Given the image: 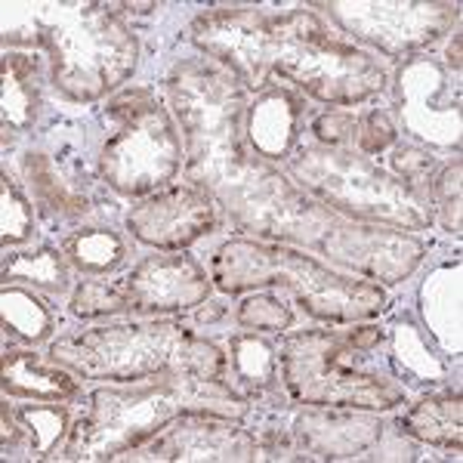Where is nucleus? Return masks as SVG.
<instances>
[{"label":"nucleus","instance_id":"f257e3e1","mask_svg":"<svg viewBox=\"0 0 463 463\" xmlns=\"http://www.w3.org/2000/svg\"><path fill=\"white\" fill-rule=\"evenodd\" d=\"M167 99L183 127L189 183L220 201L241 229L316 248L334 213L263 161H250L248 87L213 59H189L170 71Z\"/></svg>","mask_w":463,"mask_h":463},{"label":"nucleus","instance_id":"f03ea898","mask_svg":"<svg viewBox=\"0 0 463 463\" xmlns=\"http://www.w3.org/2000/svg\"><path fill=\"white\" fill-rule=\"evenodd\" d=\"M192 41L250 90L288 84L327 106H355L386 87L377 59L331 37L325 22L306 10L222 6L192 25Z\"/></svg>","mask_w":463,"mask_h":463},{"label":"nucleus","instance_id":"7ed1b4c3","mask_svg":"<svg viewBox=\"0 0 463 463\" xmlns=\"http://www.w3.org/2000/svg\"><path fill=\"white\" fill-rule=\"evenodd\" d=\"M47 358L80 380H111L121 386L176 377L229 383V358L207 337L174 318L65 334L50 343Z\"/></svg>","mask_w":463,"mask_h":463},{"label":"nucleus","instance_id":"20e7f679","mask_svg":"<svg viewBox=\"0 0 463 463\" xmlns=\"http://www.w3.org/2000/svg\"><path fill=\"white\" fill-rule=\"evenodd\" d=\"M189 411L244 417L248 399L222 380H148L133 390H96L69 432L62 454L69 460H124L170 420Z\"/></svg>","mask_w":463,"mask_h":463},{"label":"nucleus","instance_id":"39448f33","mask_svg":"<svg viewBox=\"0 0 463 463\" xmlns=\"http://www.w3.org/2000/svg\"><path fill=\"white\" fill-rule=\"evenodd\" d=\"M211 281L226 294H244L253 288H281L321 321H368L386 309V294L374 281H355L331 266L288 248L285 241H226L213 257Z\"/></svg>","mask_w":463,"mask_h":463},{"label":"nucleus","instance_id":"423d86ee","mask_svg":"<svg viewBox=\"0 0 463 463\" xmlns=\"http://www.w3.org/2000/svg\"><path fill=\"white\" fill-rule=\"evenodd\" d=\"M371 349L353 343L346 331L316 327L281 337L279 374L288 395L300 405L392 411L408 392L390 371L371 368Z\"/></svg>","mask_w":463,"mask_h":463},{"label":"nucleus","instance_id":"0eeeda50","mask_svg":"<svg viewBox=\"0 0 463 463\" xmlns=\"http://www.w3.org/2000/svg\"><path fill=\"white\" fill-rule=\"evenodd\" d=\"M37 34L53 56V84L74 102H90L121 87L137 69V37L99 4L32 6Z\"/></svg>","mask_w":463,"mask_h":463},{"label":"nucleus","instance_id":"6e6552de","mask_svg":"<svg viewBox=\"0 0 463 463\" xmlns=\"http://www.w3.org/2000/svg\"><path fill=\"white\" fill-rule=\"evenodd\" d=\"M288 170L306 195L318 198L327 211L334 207L355 220H386L408 229H427L432 222V211L417 189L380 170L362 152L309 146L297 158H288Z\"/></svg>","mask_w":463,"mask_h":463},{"label":"nucleus","instance_id":"1a4fd4ad","mask_svg":"<svg viewBox=\"0 0 463 463\" xmlns=\"http://www.w3.org/2000/svg\"><path fill=\"white\" fill-rule=\"evenodd\" d=\"M111 133L102 146V176L127 198L167 185L183 164V143L167 109L148 87H133L109 102Z\"/></svg>","mask_w":463,"mask_h":463},{"label":"nucleus","instance_id":"9d476101","mask_svg":"<svg viewBox=\"0 0 463 463\" xmlns=\"http://www.w3.org/2000/svg\"><path fill=\"white\" fill-rule=\"evenodd\" d=\"M331 19L358 41L380 47L386 56H405L439 41L458 22L451 4H325Z\"/></svg>","mask_w":463,"mask_h":463},{"label":"nucleus","instance_id":"9b49d317","mask_svg":"<svg viewBox=\"0 0 463 463\" xmlns=\"http://www.w3.org/2000/svg\"><path fill=\"white\" fill-rule=\"evenodd\" d=\"M316 248L368 281H386V285L405 281L427 253V244L405 232L337 220L325 229Z\"/></svg>","mask_w":463,"mask_h":463},{"label":"nucleus","instance_id":"f8f14e48","mask_svg":"<svg viewBox=\"0 0 463 463\" xmlns=\"http://www.w3.org/2000/svg\"><path fill=\"white\" fill-rule=\"evenodd\" d=\"M260 442L238 420L216 411H189L133 448L124 460H257Z\"/></svg>","mask_w":463,"mask_h":463},{"label":"nucleus","instance_id":"ddd939ff","mask_svg":"<svg viewBox=\"0 0 463 463\" xmlns=\"http://www.w3.org/2000/svg\"><path fill=\"white\" fill-rule=\"evenodd\" d=\"M216 226L213 198L204 189L185 183L170 185L158 195L139 201L127 213V229L133 232L137 241L158 250H183L192 241L211 235Z\"/></svg>","mask_w":463,"mask_h":463},{"label":"nucleus","instance_id":"4468645a","mask_svg":"<svg viewBox=\"0 0 463 463\" xmlns=\"http://www.w3.org/2000/svg\"><path fill=\"white\" fill-rule=\"evenodd\" d=\"M399 109L411 137L445 148L460 143V102L436 59H414L399 71Z\"/></svg>","mask_w":463,"mask_h":463},{"label":"nucleus","instance_id":"2eb2a0df","mask_svg":"<svg viewBox=\"0 0 463 463\" xmlns=\"http://www.w3.org/2000/svg\"><path fill=\"white\" fill-rule=\"evenodd\" d=\"M121 285L127 290L133 312H179L195 309L211 294V279L195 260L176 253V257H148L124 275Z\"/></svg>","mask_w":463,"mask_h":463},{"label":"nucleus","instance_id":"dca6fc26","mask_svg":"<svg viewBox=\"0 0 463 463\" xmlns=\"http://www.w3.org/2000/svg\"><path fill=\"white\" fill-rule=\"evenodd\" d=\"M383 436V423L368 414H343V408H316L306 405V411L297 417L285 432L288 448H306L318 458H353L364 451ZM294 458V454H290Z\"/></svg>","mask_w":463,"mask_h":463},{"label":"nucleus","instance_id":"f3484780","mask_svg":"<svg viewBox=\"0 0 463 463\" xmlns=\"http://www.w3.org/2000/svg\"><path fill=\"white\" fill-rule=\"evenodd\" d=\"M306 102L288 84H263L248 102V143L266 161H288Z\"/></svg>","mask_w":463,"mask_h":463},{"label":"nucleus","instance_id":"a211bd4d","mask_svg":"<svg viewBox=\"0 0 463 463\" xmlns=\"http://www.w3.org/2000/svg\"><path fill=\"white\" fill-rule=\"evenodd\" d=\"M78 380L56 362H41L34 353L6 349L4 353V392L34 402H65L78 395Z\"/></svg>","mask_w":463,"mask_h":463},{"label":"nucleus","instance_id":"6ab92c4d","mask_svg":"<svg viewBox=\"0 0 463 463\" xmlns=\"http://www.w3.org/2000/svg\"><path fill=\"white\" fill-rule=\"evenodd\" d=\"M463 408L460 395H430V399L417 402L414 408L405 411V417L399 420V427L405 436L417 439L427 445H445V448H460L463 436Z\"/></svg>","mask_w":463,"mask_h":463},{"label":"nucleus","instance_id":"aec40b11","mask_svg":"<svg viewBox=\"0 0 463 463\" xmlns=\"http://www.w3.org/2000/svg\"><path fill=\"white\" fill-rule=\"evenodd\" d=\"M423 316L432 337L460 353V269L458 263L432 272L423 288Z\"/></svg>","mask_w":463,"mask_h":463},{"label":"nucleus","instance_id":"412c9836","mask_svg":"<svg viewBox=\"0 0 463 463\" xmlns=\"http://www.w3.org/2000/svg\"><path fill=\"white\" fill-rule=\"evenodd\" d=\"M229 377L238 392H272L279 383V355L257 334H235L229 340Z\"/></svg>","mask_w":463,"mask_h":463},{"label":"nucleus","instance_id":"4be33fe9","mask_svg":"<svg viewBox=\"0 0 463 463\" xmlns=\"http://www.w3.org/2000/svg\"><path fill=\"white\" fill-rule=\"evenodd\" d=\"M37 62L32 56L6 53L4 56V127L25 130L34 121L37 106Z\"/></svg>","mask_w":463,"mask_h":463},{"label":"nucleus","instance_id":"5701e85b","mask_svg":"<svg viewBox=\"0 0 463 463\" xmlns=\"http://www.w3.org/2000/svg\"><path fill=\"white\" fill-rule=\"evenodd\" d=\"M62 253L71 266H78L87 275H106L115 272L124 263L127 250L118 232L111 229H80L71 232L62 241Z\"/></svg>","mask_w":463,"mask_h":463},{"label":"nucleus","instance_id":"b1692460","mask_svg":"<svg viewBox=\"0 0 463 463\" xmlns=\"http://www.w3.org/2000/svg\"><path fill=\"white\" fill-rule=\"evenodd\" d=\"M0 316H4V331L13 334L19 340H43L53 331V312L47 309V303L37 300L34 294L22 288H4L0 294Z\"/></svg>","mask_w":463,"mask_h":463},{"label":"nucleus","instance_id":"393cba45","mask_svg":"<svg viewBox=\"0 0 463 463\" xmlns=\"http://www.w3.org/2000/svg\"><path fill=\"white\" fill-rule=\"evenodd\" d=\"M19 417L22 430L32 445V458L43 460L56 451L62 436L69 432V411L62 408V402H37V405H22L13 411Z\"/></svg>","mask_w":463,"mask_h":463},{"label":"nucleus","instance_id":"a878e982","mask_svg":"<svg viewBox=\"0 0 463 463\" xmlns=\"http://www.w3.org/2000/svg\"><path fill=\"white\" fill-rule=\"evenodd\" d=\"M4 281H32L41 288H65L69 285V266H65V253L53 248H41L37 253H16L6 260Z\"/></svg>","mask_w":463,"mask_h":463},{"label":"nucleus","instance_id":"bb28decb","mask_svg":"<svg viewBox=\"0 0 463 463\" xmlns=\"http://www.w3.org/2000/svg\"><path fill=\"white\" fill-rule=\"evenodd\" d=\"M395 358L402 362V377H411L414 383H439L445 377V368L430 353L423 334L414 325H402L395 331Z\"/></svg>","mask_w":463,"mask_h":463},{"label":"nucleus","instance_id":"cd10ccee","mask_svg":"<svg viewBox=\"0 0 463 463\" xmlns=\"http://www.w3.org/2000/svg\"><path fill=\"white\" fill-rule=\"evenodd\" d=\"M71 316L78 318H102L130 312V300L121 281H80L71 294Z\"/></svg>","mask_w":463,"mask_h":463},{"label":"nucleus","instance_id":"c85d7f7f","mask_svg":"<svg viewBox=\"0 0 463 463\" xmlns=\"http://www.w3.org/2000/svg\"><path fill=\"white\" fill-rule=\"evenodd\" d=\"M235 321L248 331H288L294 325V312L272 294H257L238 303Z\"/></svg>","mask_w":463,"mask_h":463},{"label":"nucleus","instance_id":"c756f323","mask_svg":"<svg viewBox=\"0 0 463 463\" xmlns=\"http://www.w3.org/2000/svg\"><path fill=\"white\" fill-rule=\"evenodd\" d=\"M25 170H28V176H32V183H34V192L41 195V201L47 207H53V211H59V213H80V211H87V201L74 198L71 192L65 189L62 183H59L56 174H53V167H50V161L43 158V155H28Z\"/></svg>","mask_w":463,"mask_h":463},{"label":"nucleus","instance_id":"7c9ffc66","mask_svg":"<svg viewBox=\"0 0 463 463\" xmlns=\"http://www.w3.org/2000/svg\"><path fill=\"white\" fill-rule=\"evenodd\" d=\"M0 204H4V248L10 244H22L32 235V204L22 198L16 185H10V176L4 174L0 183Z\"/></svg>","mask_w":463,"mask_h":463},{"label":"nucleus","instance_id":"2f4dec72","mask_svg":"<svg viewBox=\"0 0 463 463\" xmlns=\"http://www.w3.org/2000/svg\"><path fill=\"white\" fill-rule=\"evenodd\" d=\"M432 207L448 232H460V161L448 164L436 183H430Z\"/></svg>","mask_w":463,"mask_h":463},{"label":"nucleus","instance_id":"473e14b6","mask_svg":"<svg viewBox=\"0 0 463 463\" xmlns=\"http://www.w3.org/2000/svg\"><path fill=\"white\" fill-rule=\"evenodd\" d=\"M392 143H395V127H392L386 111L374 109V111H368V115L358 118L353 146L362 155H380L383 148H390Z\"/></svg>","mask_w":463,"mask_h":463},{"label":"nucleus","instance_id":"72a5a7b5","mask_svg":"<svg viewBox=\"0 0 463 463\" xmlns=\"http://www.w3.org/2000/svg\"><path fill=\"white\" fill-rule=\"evenodd\" d=\"M355 124H358V115H353V111H325L321 118H316L312 133H316V139L321 146L343 148L355 139Z\"/></svg>","mask_w":463,"mask_h":463},{"label":"nucleus","instance_id":"f704fd0d","mask_svg":"<svg viewBox=\"0 0 463 463\" xmlns=\"http://www.w3.org/2000/svg\"><path fill=\"white\" fill-rule=\"evenodd\" d=\"M432 155L427 152H417V148H399V152L392 155V170L399 174L402 183H408L411 189H417V185L430 183L432 176Z\"/></svg>","mask_w":463,"mask_h":463},{"label":"nucleus","instance_id":"c9c22d12","mask_svg":"<svg viewBox=\"0 0 463 463\" xmlns=\"http://www.w3.org/2000/svg\"><path fill=\"white\" fill-rule=\"evenodd\" d=\"M448 62L454 71H460V34H454V43L448 47Z\"/></svg>","mask_w":463,"mask_h":463}]
</instances>
